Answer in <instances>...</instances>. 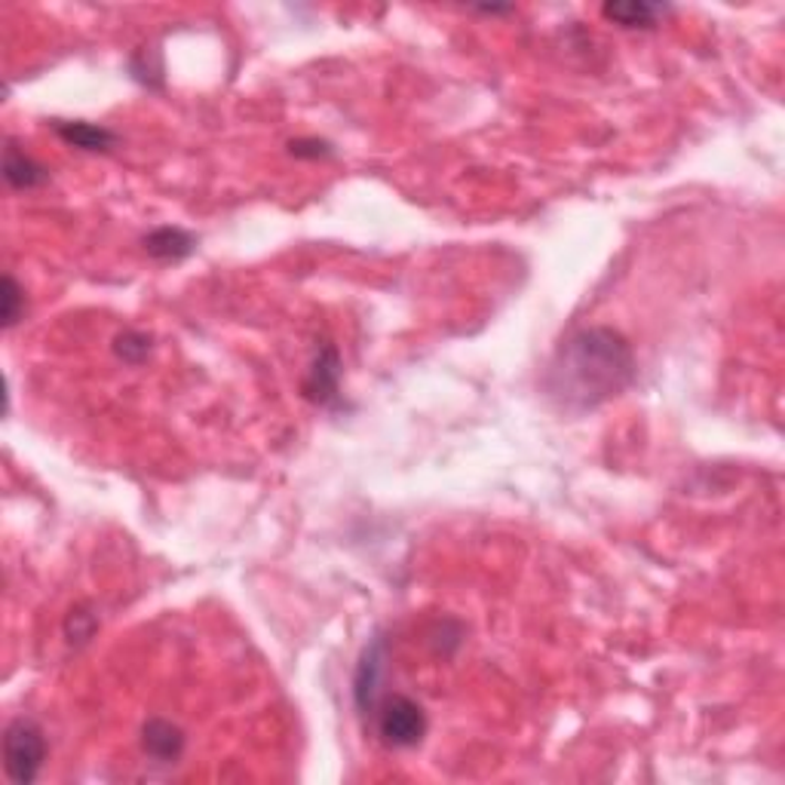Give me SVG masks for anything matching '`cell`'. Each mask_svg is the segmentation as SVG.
I'll use <instances>...</instances> for the list:
<instances>
[{
    "instance_id": "obj_1",
    "label": "cell",
    "mask_w": 785,
    "mask_h": 785,
    "mask_svg": "<svg viewBox=\"0 0 785 785\" xmlns=\"http://www.w3.org/2000/svg\"><path fill=\"white\" fill-rule=\"evenodd\" d=\"M638 374L633 344L620 331L593 326L567 335L543 372L547 400L565 414L593 412L617 400Z\"/></svg>"
},
{
    "instance_id": "obj_2",
    "label": "cell",
    "mask_w": 785,
    "mask_h": 785,
    "mask_svg": "<svg viewBox=\"0 0 785 785\" xmlns=\"http://www.w3.org/2000/svg\"><path fill=\"white\" fill-rule=\"evenodd\" d=\"M46 761V736L43 728L31 718H13L3 731V771L10 783L31 785L43 771Z\"/></svg>"
},
{
    "instance_id": "obj_3",
    "label": "cell",
    "mask_w": 785,
    "mask_h": 785,
    "mask_svg": "<svg viewBox=\"0 0 785 785\" xmlns=\"http://www.w3.org/2000/svg\"><path fill=\"white\" fill-rule=\"evenodd\" d=\"M374 724H378V736L390 749H414L427 736L424 706L412 697H405V693L381 697V703L374 709Z\"/></svg>"
},
{
    "instance_id": "obj_4",
    "label": "cell",
    "mask_w": 785,
    "mask_h": 785,
    "mask_svg": "<svg viewBox=\"0 0 785 785\" xmlns=\"http://www.w3.org/2000/svg\"><path fill=\"white\" fill-rule=\"evenodd\" d=\"M384 662H386V641L381 635H374L365 645L362 657L353 672V703L362 718H374V709L381 703V688H384Z\"/></svg>"
},
{
    "instance_id": "obj_5",
    "label": "cell",
    "mask_w": 785,
    "mask_h": 785,
    "mask_svg": "<svg viewBox=\"0 0 785 785\" xmlns=\"http://www.w3.org/2000/svg\"><path fill=\"white\" fill-rule=\"evenodd\" d=\"M304 396L319 409L341 405V359L331 344L322 347L314 359L310 372L304 378Z\"/></svg>"
},
{
    "instance_id": "obj_6",
    "label": "cell",
    "mask_w": 785,
    "mask_h": 785,
    "mask_svg": "<svg viewBox=\"0 0 785 785\" xmlns=\"http://www.w3.org/2000/svg\"><path fill=\"white\" fill-rule=\"evenodd\" d=\"M188 736L169 718H148L141 728V749L157 764H176L184 755Z\"/></svg>"
},
{
    "instance_id": "obj_7",
    "label": "cell",
    "mask_w": 785,
    "mask_h": 785,
    "mask_svg": "<svg viewBox=\"0 0 785 785\" xmlns=\"http://www.w3.org/2000/svg\"><path fill=\"white\" fill-rule=\"evenodd\" d=\"M50 126H53V132L62 138L65 145L81 148V151H110V148L117 145V132H114V129L89 124V120H50Z\"/></svg>"
},
{
    "instance_id": "obj_8",
    "label": "cell",
    "mask_w": 785,
    "mask_h": 785,
    "mask_svg": "<svg viewBox=\"0 0 785 785\" xmlns=\"http://www.w3.org/2000/svg\"><path fill=\"white\" fill-rule=\"evenodd\" d=\"M3 179L15 191H31V188H41L50 181L46 166H41L34 157H28L13 138H7V148H3Z\"/></svg>"
},
{
    "instance_id": "obj_9",
    "label": "cell",
    "mask_w": 785,
    "mask_h": 785,
    "mask_svg": "<svg viewBox=\"0 0 785 785\" xmlns=\"http://www.w3.org/2000/svg\"><path fill=\"white\" fill-rule=\"evenodd\" d=\"M141 246H145V252H148L151 258H157V262H181V258L193 255L197 236H193L191 231H184V227H169V224H166V227H157V231L145 236Z\"/></svg>"
},
{
    "instance_id": "obj_10",
    "label": "cell",
    "mask_w": 785,
    "mask_h": 785,
    "mask_svg": "<svg viewBox=\"0 0 785 785\" xmlns=\"http://www.w3.org/2000/svg\"><path fill=\"white\" fill-rule=\"evenodd\" d=\"M666 13H669L666 3H648V0H617L602 7L607 22L620 28H654Z\"/></svg>"
},
{
    "instance_id": "obj_11",
    "label": "cell",
    "mask_w": 785,
    "mask_h": 785,
    "mask_svg": "<svg viewBox=\"0 0 785 785\" xmlns=\"http://www.w3.org/2000/svg\"><path fill=\"white\" fill-rule=\"evenodd\" d=\"M114 353L124 359V362H129V365H138V362H145V357L151 353V335H145V331H124V335H117V341H114Z\"/></svg>"
},
{
    "instance_id": "obj_12",
    "label": "cell",
    "mask_w": 785,
    "mask_h": 785,
    "mask_svg": "<svg viewBox=\"0 0 785 785\" xmlns=\"http://www.w3.org/2000/svg\"><path fill=\"white\" fill-rule=\"evenodd\" d=\"M3 329H13L15 322L22 319V314H25V291H22V286L15 283L13 274L3 276Z\"/></svg>"
},
{
    "instance_id": "obj_13",
    "label": "cell",
    "mask_w": 785,
    "mask_h": 785,
    "mask_svg": "<svg viewBox=\"0 0 785 785\" xmlns=\"http://www.w3.org/2000/svg\"><path fill=\"white\" fill-rule=\"evenodd\" d=\"M289 153L298 160H326L335 153V148L326 138H295V141H289Z\"/></svg>"
},
{
    "instance_id": "obj_14",
    "label": "cell",
    "mask_w": 785,
    "mask_h": 785,
    "mask_svg": "<svg viewBox=\"0 0 785 785\" xmlns=\"http://www.w3.org/2000/svg\"><path fill=\"white\" fill-rule=\"evenodd\" d=\"M93 633H96V617L86 614V611H81V607L71 611L68 623H65V635H68L71 645H83V641H89Z\"/></svg>"
},
{
    "instance_id": "obj_15",
    "label": "cell",
    "mask_w": 785,
    "mask_h": 785,
    "mask_svg": "<svg viewBox=\"0 0 785 785\" xmlns=\"http://www.w3.org/2000/svg\"><path fill=\"white\" fill-rule=\"evenodd\" d=\"M476 13H485V15H507V13H516V7H497V3H485V7H473Z\"/></svg>"
}]
</instances>
